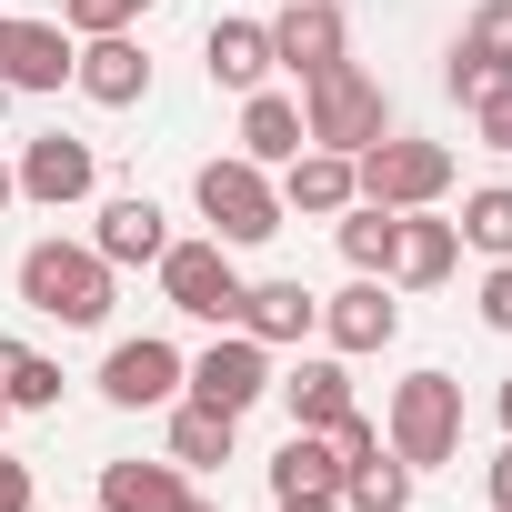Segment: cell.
I'll use <instances>...</instances> for the list:
<instances>
[{"mask_svg":"<svg viewBox=\"0 0 512 512\" xmlns=\"http://www.w3.org/2000/svg\"><path fill=\"white\" fill-rule=\"evenodd\" d=\"M21 302L71 322V332H91V322H111V262L91 241H31L21 251Z\"/></svg>","mask_w":512,"mask_h":512,"instance_id":"1","label":"cell"},{"mask_svg":"<svg viewBox=\"0 0 512 512\" xmlns=\"http://www.w3.org/2000/svg\"><path fill=\"white\" fill-rule=\"evenodd\" d=\"M302 131H312L322 151H372V141L392 131V101H382V81H372L362 61H332V71L302 81Z\"/></svg>","mask_w":512,"mask_h":512,"instance_id":"2","label":"cell"},{"mask_svg":"<svg viewBox=\"0 0 512 512\" xmlns=\"http://www.w3.org/2000/svg\"><path fill=\"white\" fill-rule=\"evenodd\" d=\"M191 201H201V221H211V241L221 251H251V241H272L282 231V191H272V171L262 161H201V181H191Z\"/></svg>","mask_w":512,"mask_h":512,"instance_id":"3","label":"cell"},{"mask_svg":"<svg viewBox=\"0 0 512 512\" xmlns=\"http://www.w3.org/2000/svg\"><path fill=\"white\" fill-rule=\"evenodd\" d=\"M382 442H392V462H412V472L452 462V452H462V382H452V372H412V382H392V422H382Z\"/></svg>","mask_w":512,"mask_h":512,"instance_id":"4","label":"cell"},{"mask_svg":"<svg viewBox=\"0 0 512 512\" xmlns=\"http://www.w3.org/2000/svg\"><path fill=\"white\" fill-rule=\"evenodd\" d=\"M352 191L382 201V211H432V201L452 191V151H442V141H402V131H382L372 151H352Z\"/></svg>","mask_w":512,"mask_h":512,"instance_id":"5","label":"cell"},{"mask_svg":"<svg viewBox=\"0 0 512 512\" xmlns=\"http://www.w3.org/2000/svg\"><path fill=\"white\" fill-rule=\"evenodd\" d=\"M151 272H161V302L181 322H221V332L241 322V262H231L221 241H171Z\"/></svg>","mask_w":512,"mask_h":512,"instance_id":"6","label":"cell"},{"mask_svg":"<svg viewBox=\"0 0 512 512\" xmlns=\"http://www.w3.org/2000/svg\"><path fill=\"white\" fill-rule=\"evenodd\" d=\"M181 392L241 422L251 402H262V392H272V352H262V342H251V332H221V342H211L201 362H181Z\"/></svg>","mask_w":512,"mask_h":512,"instance_id":"7","label":"cell"},{"mask_svg":"<svg viewBox=\"0 0 512 512\" xmlns=\"http://www.w3.org/2000/svg\"><path fill=\"white\" fill-rule=\"evenodd\" d=\"M442 81H452V101H462V111H472L482 91H502V81H512V0H482V11L462 21V41H452Z\"/></svg>","mask_w":512,"mask_h":512,"instance_id":"8","label":"cell"},{"mask_svg":"<svg viewBox=\"0 0 512 512\" xmlns=\"http://www.w3.org/2000/svg\"><path fill=\"white\" fill-rule=\"evenodd\" d=\"M11 171H21V201H41V211H71V201L101 191V161H91V141H71V131H41Z\"/></svg>","mask_w":512,"mask_h":512,"instance_id":"9","label":"cell"},{"mask_svg":"<svg viewBox=\"0 0 512 512\" xmlns=\"http://www.w3.org/2000/svg\"><path fill=\"white\" fill-rule=\"evenodd\" d=\"M171 392H181V352H171L161 332L111 342V362H101V402H111V412H161Z\"/></svg>","mask_w":512,"mask_h":512,"instance_id":"10","label":"cell"},{"mask_svg":"<svg viewBox=\"0 0 512 512\" xmlns=\"http://www.w3.org/2000/svg\"><path fill=\"white\" fill-rule=\"evenodd\" d=\"M272 191H282V221H292V211H302V221H332V211L362 201V191H352V151H322V141H302Z\"/></svg>","mask_w":512,"mask_h":512,"instance_id":"11","label":"cell"},{"mask_svg":"<svg viewBox=\"0 0 512 512\" xmlns=\"http://www.w3.org/2000/svg\"><path fill=\"white\" fill-rule=\"evenodd\" d=\"M231 332H251L262 352H292V342L322 332V292H302V282H241V322Z\"/></svg>","mask_w":512,"mask_h":512,"instance_id":"12","label":"cell"},{"mask_svg":"<svg viewBox=\"0 0 512 512\" xmlns=\"http://www.w3.org/2000/svg\"><path fill=\"white\" fill-rule=\"evenodd\" d=\"M71 81H81L101 111H131V101H151V61H141V41H131V31H101V41H81V51H71Z\"/></svg>","mask_w":512,"mask_h":512,"instance_id":"13","label":"cell"},{"mask_svg":"<svg viewBox=\"0 0 512 512\" xmlns=\"http://www.w3.org/2000/svg\"><path fill=\"white\" fill-rule=\"evenodd\" d=\"M272 61H282L292 81H312V71L352 61V51H342V0H292V11L272 21Z\"/></svg>","mask_w":512,"mask_h":512,"instance_id":"14","label":"cell"},{"mask_svg":"<svg viewBox=\"0 0 512 512\" xmlns=\"http://www.w3.org/2000/svg\"><path fill=\"white\" fill-rule=\"evenodd\" d=\"M452 262H462V231L432 221V211H402V221H392V272H382V282L432 292V282H452Z\"/></svg>","mask_w":512,"mask_h":512,"instance_id":"15","label":"cell"},{"mask_svg":"<svg viewBox=\"0 0 512 512\" xmlns=\"http://www.w3.org/2000/svg\"><path fill=\"white\" fill-rule=\"evenodd\" d=\"M91 251L111 272H131V262H161L171 251V231H161V201L151 191H121V201H101V221H91Z\"/></svg>","mask_w":512,"mask_h":512,"instance_id":"16","label":"cell"},{"mask_svg":"<svg viewBox=\"0 0 512 512\" xmlns=\"http://www.w3.org/2000/svg\"><path fill=\"white\" fill-rule=\"evenodd\" d=\"M322 332H332V352H382V342L402 332V302L382 292V272H362L352 292L322 302Z\"/></svg>","mask_w":512,"mask_h":512,"instance_id":"17","label":"cell"},{"mask_svg":"<svg viewBox=\"0 0 512 512\" xmlns=\"http://www.w3.org/2000/svg\"><path fill=\"white\" fill-rule=\"evenodd\" d=\"M201 71H211V91H262V81L282 71V61H272V21H211Z\"/></svg>","mask_w":512,"mask_h":512,"instance_id":"18","label":"cell"},{"mask_svg":"<svg viewBox=\"0 0 512 512\" xmlns=\"http://www.w3.org/2000/svg\"><path fill=\"white\" fill-rule=\"evenodd\" d=\"M272 392H282L292 432H332V422L352 412V372H342V362H292V372H272Z\"/></svg>","mask_w":512,"mask_h":512,"instance_id":"19","label":"cell"},{"mask_svg":"<svg viewBox=\"0 0 512 512\" xmlns=\"http://www.w3.org/2000/svg\"><path fill=\"white\" fill-rule=\"evenodd\" d=\"M272 502H342V452L332 432H292L272 452Z\"/></svg>","mask_w":512,"mask_h":512,"instance_id":"20","label":"cell"},{"mask_svg":"<svg viewBox=\"0 0 512 512\" xmlns=\"http://www.w3.org/2000/svg\"><path fill=\"white\" fill-rule=\"evenodd\" d=\"M302 141H312V131H302V101H292V91H241V161L282 171Z\"/></svg>","mask_w":512,"mask_h":512,"instance_id":"21","label":"cell"},{"mask_svg":"<svg viewBox=\"0 0 512 512\" xmlns=\"http://www.w3.org/2000/svg\"><path fill=\"white\" fill-rule=\"evenodd\" d=\"M71 31L61 21H11V61H0V81H11V91H61L71 81Z\"/></svg>","mask_w":512,"mask_h":512,"instance_id":"22","label":"cell"},{"mask_svg":"<svg viewBox=\"0 0 512 512\" xmlns=\"http://www.w3.org/2000/svg\"><path fill=\"white\" fill-rule=\"evenodd\" d=\"M181 502V462H101V512H171Z\"/></svg>","mask_w":512,"mask_h":512,"instance_id":"23","label":"cell"},{"mask_svg":"<svg viewBox=\"0 0 512 512\" xmlns=\"http://www.w3.org/2000/svg\"><path fill=\"white\" fill-rule=\"evenodd\" d=\"M231 442H241V422H231V412H211V402H181V412H171V462H181V472L231 462Z\"/></svg>","mask_w":512,"mask_h":512,"instance_id":"24","label":"cell"},{"mask_svg":"<svg viewBox=\"0 0 512 512\" xmlns=\"http://www.w3.org/2000/svg\"><path fill=\"white\" fill-rule=\"evenodd\" d=\"M342 512H412V462H392V442L372 462H342Z\"/></svg>","mask_w":512,"mask_h":512,"instance_id":"25","label":"cell"},{"mask_svg":"<svg viewBox=\"0 0 512 512\" xmlns=\"http://www.w3.org/2000/svg\"><path fill=\"white\" fill-rule=\"evenodd\" d=\"M392 221H402V211H382V201H352V211H332V231H342V262H352V272H392Z\"/></svg>","mask_w":512,"mask_h":512,"instance_id":"26","label":"cell"},{"mask_svg":"<svg viewBox=\"0 0 512 512\" xmlns=\"http://www.w3.org/2000/svg\"><path fill=\"white\" fill-rule=\"evenodd\" d=\"M472 251H492V262H512V181H482L462 191V221H452Z\"/></svg>","mask_w":512,"mask_h":512,"instance_id":"27","label":"cell"},{"mask_svg":"<svg viewBox=\"0 0 512 512\" xmlns=\"http://www.w3.org/2000/svg\"><path fill=\"white\" fill-rule=\"evenodd\" d=\"M0 402H11V412H51L61 402V362H41V352L11 342V362H0Z\"/></svg>","mask_w":512,"mask_h":512,"instance_id":"28","label":"cell"},{"mask_svg":"<svg viewBox=\"0 0 512 512\" xmlns=\"http://www.w3.org/2000/svg\"><path fill=\"white\" fill-rule=\"evenodd\" d=\"M151 0H61V31L71 41H101V31H131Z\"/></svg>","mask_w":512,"mask_h":512,"instance_id":"29","label":"cell"},{"mask_svg":"<svg viewBox=\"0 0 512 512\" xmlns=\"http://www.w3.org/2000/svg\"><path fill=\"white\" fill-rule=\"evenodd\" d=\"M472 131H482V141H492V151H512V81H502V91H482V101H472Z\"/></svg>","mask_w":512,"mask_h":512,"instance_id":"30","label":"cell"},{"mask_svg":"<svg viewBox=\"0 0 512 512\" xmlns=\"http://www.w3.org/2000/svg\"><path fill=\"white\" fill-rule=\"evenodd\" d=\"M332 452H342V462H372V452H382V422L342 412V422H332Z\"/></svg>","mask_w":512,"mask_h":512,"instance_id":"31","label":"cell"},{"mask_svg":"<svg viewBox=\"0 0 512 512\" xmlns=\"http://www.w3.org/2000/svg\"><path fill=\"white\" fill-rule=\"evenodd\" d=\"M482 322H492V332H512V262H492V272H482Z\"/></svg>","mask_w":512,"mask_h":512,"instance_id":"32","label":"cell"},{"mask_svg":"<svg viewBox=\"0 0 512 512\" xmlns=\"http://www.w3.org/2000/svg\"><path fill=\"white\" fill-rule=\"evenodd\" d=\"M0 512H31V462L0 452Z\"/></svg>","mask_w":512,"mask_h":512,"instance_id":"33","label":"cell"},{"mask_svg":"<svg viewBox=\"0 0 512 512\" xmlns=\"http://www.w3.org/2000/svg\"><path fill=\"white\" fill-rule=\"evenodd\" d=\"M482 492H492V512H512V442L492 452V472H482Z\"/></svg>","mask_w":512,"mask_h":512,"instance_id":"34","label":"cell"},{"mask_svg":"<svg viewBox=\"0 0 512 512\" xmlns=\"http://www.w3.org/2000/svg\"><path fill=\"white\" fill-rule=\"evenodd\" d=\"M11 201H21V171H11V161H0V211H11Z\"/></svg>","mask_w":512,"mask_h":512,"instance_id":"35","label":"cell"},{"mask_svg":"<svg viewBox=\"0 0 512 512\" xmlns=\"http://www.w3.org/2000/svg\"><path fill=\"white\" fill-rule=\"evenodd\" d=\"M171 512H221V502H201V492H181V502H171Z\"/></svg>","mask_w":512,"mask_h":512,"instance_id":"36","label":"cell"},{"mask_svg":"<svg viewBox=\"0 0 512 512\" xmlns=\"http://www.w3.org/2000/svg\"><path fill=\"white\" fill-rule=\"evenodd\" d=\"M502 432H512V372H502Z\"/></svg>","mask_w":512,"mask_h":512,"instance_id":"37","label":"cell"},{"mask_svg":"<svg viewBox=\"0 0 512 512\" xmlns=\"http://www.w3.org/2000/svg\"><path fill=\"white\" fill-rule=\"evenodd\" d=\"M282 512H342V502H282Z\"/></svg>","mask_w":512,"mask_h":512,"instance_id":"38","label":"cell"},{"mask_svg":"<svg viewBox=\"0 0 512 512\" xmlns=\"http://www.w3.org/2000/svg\"><path fill=\"white\" fill-rule=\"evenodd\" d=\"M0 61H11V21H0Z\"/></svg>","mask_w":512,"mask_h":512,"instance_id":"39","label":"cell"},{"mask_svg":"<svg viewBox=\"0 0 512 512\" xmlns=\"http://www.w3.org/2000/svg\"><path fill=\"white\" fill-rule=\"evenodd\" d=\"M0 422H11V402H0Z\"/></svg>","mask_w":512,"mask_h":512,"instance_id":"40","label":"cell"}]
</instances>
